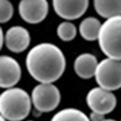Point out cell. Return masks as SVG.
Segmentation results:
<instances>
[{
	"mask_svg": "<svg viewBox=\"0 0 121 121\" xmlns=\"http://www.w3.org/2000/svg\"><path fill=\"white\" fill-rule=\"evenodd\" d=\"M27 71L40 84H53L66 69L63 51L51 43H40L28 51L25 60Z\"/></svg>",
	"mask_w": 121,
	"mask_h": 121,
	"instance_id": "cell-1",
	"label": "cell"
},
{
	"mask_svg": "<svg viewBox=\"0 0 121 121\" xmlns=\"http://www.w3.org/2000/svg\"><path fill=\"white\" fill-rule=\"evenodd\" d=\"M31 96L21 88H9L0 95V114L7 121H22L31 111Z\"/></svg>",
	"mask_w": 121,
	"mask_h": 121,
	"instance_id": "cell-2",
	"label": "cell"
},
{
	"mask_svg": "<svg viewBox=\"0 0 121 121\" xmlns=\"http://www.w3.org/2000/svg\"><path fill=\"white\" fill-rule=\"evenodd\" d=\"M99 48L107 57L121 60V16L107 19L98 37Z\"/></svg>",
	"mask_w": 121,
	"mask_h": 121,
	"instance_id": "cell-3",
	"label": "cell"
},
{
	"mask_svg": "<svg viewBox=\"0 0 121 121\" xmlns=\"http://www.w3.org/2000/svg\"><path fill=\"white\" fill-rule=\"evenodd\" d=\"M95 80L100 88L115 91L121 88V60L112 59L102 60L98 63L95 72Z\"/></svg>",
	"mask_w": 121,
	"mask_h": 121,
	"instance_id": "cell-4",
	"label": "cell"
},
{
	"mask_svg": "<svg viewBox=\"0 0 121 121\" xmlns=\"http://www.w3.org/2000/svg\"><path fill=\"white\" fill-rule=\"evenodd\" d=\"M60 92L53 84H39L32 89L31 101L36 111L40 113L52 112L60 102Z\"/></svg>",
	"mask_w": 121,
	"mask_h": 121,
	"instance_id": "cell-5",
	"label": "cell"
},
{
	"mask_svg": "<svg viewBox=\"0 0 121 121\" xmlns=\"http://www.w3.org/2000/svg\"><path fill=\"white\" fill-rule=\"evenodd\" d=\"M86 101L92 112L107 115L115 110L117 104V98L112 91L96 87L88 92Z\"/></svg>",
	"mask_w": 121,
	"mask_h": 121,
	"instance_id": "cell-6",
	"label": "cell"
},
{
	"mask_svg": "<svg viewBox=\"0 0 121 121\" xmlns=\"http://www.w3.org/2000/svg\"><path fill=\"white\" fill-rule=\"evenodd\" d=\"M18 9L23 21L28 24H39L48 15L49 4L47 0H21Z\"/></svg>",
	"mask_w": 121,
	"mask_h": 121,
	"instance_id": "cell-7",
	"label": "cell"
},
{
	"mask_svg": "<svg viewBox=\"0 0 121 121\" xmlns=\"http://www.w3.org/2000/svg\"><path fill=\"white\" fill-rule=\"evenodd\" d=\"M55 14L66 21L79 19L89 6V0H52Z\"/></svg>",
	"mask_w": 121,
	"mask_h": 121,
	"instance_id": "cell-8",
	"label": "cell"
},
{
	"mask_svg": "<svg viewBox=\"0 0 121 121\" xmlns=\"http://www.w3.org/2000/svg\"><path fill=\"white\" fill-rule=\"evenodd\" d=\"M21 67L14 57L2 55L0 57V87L14 88L21 79Z\"/></svg>",
	"mask_w": 121,
	"mask_h": 121,
	"instance_id": "cell-9",
	"label": "cell"
},
{
	"mask_svg": "<svg viewBox=\"0 0 121 121\" xmlns=\"http://www.w3.org/2000/svg\"><path fill=\"white\" fill-rule=\"evenodd\" d=\"M4 44L11 52L21 53L30 44L29 31L23 26H12L4 35Z\"/></svg>",
	"mask_w": 121,
	"mask_h": 121,
	"instance_id": "cell-10",
	"label": "cell"
},
{
	"mask_svg": "<svg viewBox=\"0 0 121 121\" xmlns=\"http://www.w3.org/2000/svg\"><path fill=\"white\" fill-rule=\"evenodd\" d=\"M98 66L97 57L92 53H82L75 59L73 69L76 75L82 79H90L95 76Z\"/></svg>",
	"mask_w": 121,
	"mask_h": 121,
	"instance_id": "cell-11",
	"label": "cell"
},
{
	"mask_svg": "<svg viewBox=\"0 0 121 121\" xmlns=\"http://www.w3.org/2000/svg\"><path fill=\"white\" fill-rule=\"evenodd\" d=\"M93 2L95 11L102 18L121 16V0H94Z\"/></svg>",
	"mask_w": 121,
	"mask_h": 121,
	"instance_id": "cell-12",
	"label": "cell"
},
{
	"mask_svg": "<svg viewBox=\"0 0 121 121\" xmlns=\"http://www.w3.org/2000/svg\"><path fill=\"white\" fill-rule=\"evenodd\" d=\"M101 23L95 17H88L84 19L79 24V35L86 41H96L99 37Z\"/></svg>",
	"mask_w": 121,
	"mask_h": 121,
	"instance_id": "cell-13",
	"label": "cell"
},
{
	"mask_svg": "<svg viewBox=\"0 0 121 121\" xmlns=\"http://www.w3.org/2000/svg\"><path fill=\"white\" fill-rule=\"evenodd\" d=\"M50 121H91L82 111L74 108L63 109L57 112Z\"/></svg>",
	"mask_w": 121,
	"mask_h": 121,
	"instance_id": "cell-14",
	"label": "cell"
},
{
	"mask_svg": "<svg viewBox=\"0 0 121 121\" xmlns=\"http://www.w3.org/2000/svg\"><path fill=\"white\" fill-rule=\"evenodd\" d=\"M76 26L70 21H64L59 24L56 28V35L62 41L70 42L76 37Z\"/></svg>",
	"mask_w": 121,
	"mask_h": 121,
	"instance_id": "cell-15",
	"label": "cell"
},
{
	"mask_svg": "<svg viewBox=\"0 0 121 121\" xmlns=\"http://www.w3.org/2000/svg\"><path fill=\"white\" fill-rule=\"evenodd\" d=\"M14 15V6L9 0H0V22L6 23Z\"/></svg>",
	"mask_w": 121,
	"mask_h": 121,
	"instance_id": "cell-16",
	"label": "cell"
},
{
	"mask_svg": "<svg viewBox=\"0 0 121 121\" xmlns=\"http://www.w3.org/2000/svg\"><path fill=\"white\" fill-rule=\"evenodd\" d=\"M90 120L91 121H103L105 119L104 118V115L102 114H99V113H96V112H92L89 116Z\"/></svg>",
	"mask_w": 121,
	"mask_h": 121,
	"instance_id": "cell-17",
	"label": "cell"
},
{
	"mask_svg": "<svg viewBox=\"0 0 121 121\" xmlns=\"http://www.w3.org/2000/svg\"><path fill=\"white\" fill-rule=\"evenodd\" d=\"M103 121H117V120H115V119H104Z\"/></svg>",
	"mask_w": 121,
	"mask_h": 121,
	"instance_id": "cell-18",
	"label": "cell"
},
{
	"mask_svg": "<svg viewBox=\"0 0 121 121\" xmlns=\"http://www.w3.org/2000/svg\"><path fill=\"white\" fill-rule=\"evenodd\" d=\"M0 121H7L5 118H3V117H0Z\"/></svg>",
	"mask_w": 121,
	"mask_h": 121,
	"instance_id": "cell-19",
	"label": "cell"
},
{
	"mask_svg": "<svg viewBox=\"0 0 121 121\" xmlns=\"http://www.w3.org/2000/svg\"><path fill=\"white\" fill-rule=\"evenodd\" d=\"M27 121H34V120H27Z\"/></svg>",
	"mask_w": 121,
	"mask_h": 121,
	"instance_id": "cell-20",
	"label": "cell"
},
{
	"mask_svg": "<svg viewBox=\"0 0 121 121\" xmlns=\"http://www.w3.org/2000/svg\"><path fill=\"white\" fill-rule=\"evenodd\" d=\"M120 121H121V120H120Z\"/></svg>",
	"mask_w": 121,
	"mask_h": 121,
	"instance_id": "cell-21",
	"label": "cell"
}]
</instances>
